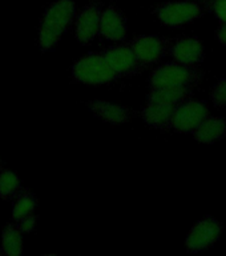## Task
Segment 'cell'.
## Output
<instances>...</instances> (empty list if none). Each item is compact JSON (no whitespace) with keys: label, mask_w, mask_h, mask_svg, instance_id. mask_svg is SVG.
Listing matches in <instances>:
<instances>
[{"label":"cell","mask_w":226,"mask_h":256,"mask_svg":"<svg viewBox=\"0 0 226 256\" xmlns=\"http://www.w3.org/2000/svg\"><path fill=\"white\" fill-rule=\"evenodd\" d=\"M76 7L73 0H53L44 14L39 32L40 50L49 51L59 43L61 36L75 18Z\"/></svg>","instance_id":"1"},{"label":"cell","mask_w":226,"mask_h":256,"mask_svg":"<svg viewBox=\"0 0 226 256\" xmlns=\"http://www.w3.org/2000/svg\"><path fill=\"white\" fill-rule=\"evenodd\" d=\"M204 72L179 63H167L153 70L151 87H196L203 80Z\"/></svg>","instance_id":"2"},{"label":"cell","mask_w":226,"mask_h":256,"mask_svg":"<svg viewBox=\"0 0 226 256\" xmlns=\"http://www.w3.org/2000/svg\"><path fill=\"white\" fill-rule=\"evenodd\" d=\"M72 78L84 84H105L117 79L101 52H92L77 60L72 67Z\"/></svg>","instance_id":"3"},{"label":"cell","mask_w":226,"mask_h":256,"mask_svg":"<svg viewBox=\"0 0 226 256\" xmlns=\"http://www.w3.org/2000/svg\"><path fill=\"white\" fill-rule=\"evenodd\" d=\"M155 15L168 27H181L184 24L193 23L204 15V7L199 2L181 0V2H165L156 6Z\"/></svg>","instance_id":"4"},{"label":"cell","mask_w":226,"mask_h":256,"mask_svg":"<svg viewBox=\"0 0 226 256\" xmlns=\"http://www.w3.org/2000/svg\"><path fill=\"white\" fill-rule=\"evenodd\" d=\"M101 54H103L104 59L109 68L115 72L117 79L127 78V76H135L145 68V66L136 56L135 51L132 50L129 43L113 46V47L104 50Z\"/></svg>","instance_id":"5"},{"label":"cell","mask_w":226,"mask_h":256,"mask_svg":"<svg viewBox=\"0 0 226 256\" xmlns=\"http://www.w3.org/2000/svg\"><path fill=\"white\" fill-rule=\"evenodd\" d=\"M224 223L221 220L213 218H205L200 220L188 232L185 246L189 252H201L211 248L213 244L217 243L220 236L224 231Z\"/></svg>","instance_id":"6"},{"label":"cell","mask_w":226,"mask_h":256,"mask_svg":"<svg viewBox=\"0 0 226 256\" xmlns=\"http://www.w3.org/2000/svg\"><path fill=\"white\" fill-rule=\"evenodd\" d=\"M208 116L209 110L207 104L200 100L188 99L176 107L172 128L179 134H188L193 131Z\"/></svg>","instance_id":"7"},{"label":"cell","mask_w":226,"mask_h":256,"mask_svg":"<svg viewBox=\"0 0 226 256\" xmlns=\"http://www.w3.org/2000/svg\"><path fill=\"white\" fill-rule=\"evenodd\" d=\"M129 44L140 62L147 67L152 63H157L161 58L167 55L173 44V40L157 38V36L141 35L133 38Z\"/></svg>","instance_id":"8"},{"label":"cell","mask_w":226,"mask_h":256,"mask_svg":"<svg viewBox=\"0 0 226 256\" xmlns=\"http://www.w3.org/2000/svg\"><path fill=\"white\" fill-rule=\"evenodd\" d=\"M101 3L93 2L84 7L76 19V39L81 44H88L99 32Z\"/></svg>","instance_id":"9"},{"label":"cell","mask_w":226,"mask_h":256,"mask_svg":"<svg viewBox=\"0 0 226 256\" xmlns=\"http://www.w3.org/2000/svg\"><path fill=\"white\" fill-rule=\"evenodd\" d=\"M169 54L176 63L187 67H195L204 60V44L195 38H184L176 40L171 46Z\"/></svg>","instance_id":"10"},{"label":"cell","mask_w":226,"mask_h":256,"mask_svg":"<svg viewBox=\"0 0 226 256\" xmlns=\"http://www.w3.org/2000/svg\"><path fill=\"white\" fill-rule=\"evenodd\" d=\"M99 32L105 39L124 42L127 38V26L121 11L113 6H108L104 11H101Z\"/></svg>","instance_id":"11"},{"label":"cell","mask_w":226,"mask_h":256,"mask_svg":"<svg viewBox=\"0 0 226 256\" xmlns=\"http://www.w3.org/2000/svg\"><path fill=\"white\" fill-rule=\"evenodd\" d=\"M176 107L177 106L148 102L147 106L141 111V116L144 122L149 124L151 127L165 131L172 128V120H173Z\"/></svg>","instance_id":"12"},{"label":"cell","mask_w":226,"mask_h":256,"mask_svg":"<svg viewBox=\"0 0 226 256\" xmlns=\"http://www.w3.org/2000/svg\"><path fill=\"white\" fill-rule=\"evenodd\" d=\"M199 143L212 144L226 135V120L221 116H208L192 131Z\"/></svg>","instance_id":"13"},{"label":"cell","mask_w":226,"mask_h":256,"mask_svg":"<svg viewBox=\"0 0 226 256\" xmlns=\"http://www.w3.org/2000/svg\"><path fill=\"white\" fill-rule=\"evenodd\" d=\"M88 106L97 118L112 124L129 122L135 115V112L129 108L119 106V104L109 103V102H104V100H93V102H89Z\"/></svg>","instance_id":"14"},{"label":"cell","mask_w":226,"mask_h":256,"mask_svg":"<svg viewBox=\"0 0 226 256\" xmlns=\"http://www.w3.org/2000/svg\"><path fill=\"white\" fill-rule=\"evenodd\" d=\"M191 87H151L148 94V102L179 106L185 100L191 99Z\"/></svg>","instance_id":"15"},{"label":"cell","mask_w":226,"mask_h":256,"mask_svg":"<svg viewBox=\"0 0 226 256\" xmlns=\"http://www.w3.org/2000/svg\"><path fill=\"white\" fill-rule=\"evenodd\" d=\"M1 250L4 255H21L23 254V240L20 230L15 224H7L1 238Z\"/></svg>","instance_id":"16"},{"label":"cell","mask_w":226,"mask_h":256,"mask_svg":"<svg viewBox=\"0 0 226 256\" xmlns=\"http://www.w3.org/2000/svg\"><path fill=\"white\" fill-rule=\"evenodd\" d=\"M21 183L15 172L1 170L0 171V198L4 200L16 199L21 191Z\"/></svg>","instance_id":"17"},{"label":"cell","mask_w":226,"mask_h":256,"mask_svg":"<svg viewBox=\"0 0 226 256\" xmlns=\"http://www.w3.org/2000/svg\"><path fill=\"white\" fill-rule=\"evenodd\" d=\"M37 207V199L33 195V192L29 190H21L20 194L16 196V203L12 211V218L15 222L20 220L21 218L33 214Z\"/></svg>","instance_id":"18"},{"label":"cell","mask_w":226,"mask_h":256,"mask_svg":"<svg viewBox=\"0 0 226 256\" xmlns=\"http://www.w3.org/2000/svg\"><path fill=\"white\" fill-rule=\"evenodd\" d=\"M199 3L204 8L213 12V15L221 23L226 24V0H199Z\"/></svg>","instance_id":"19"},{"label":"cell","mask_w":226,"mask_h":256,"mask_svg":"<svg viewBox=\"0 0 226 256\" xmlns=\"http://www.w3.org/2000/svg\"><path fill=\"white\" fill-rule=\"evenodd\" d=\"M211 100L217 108H226V79H220L211 91Z\"/></svg>","instance_id":"20"},{"label":"cell","mask_w":226,"mask_h":256,"mask_svg":"<svg viewBox=\"0 0 226 256\" xmlns=\"http://www.w3.org/2000/svg\"><path fill=\"white\" fill-rule=\"evenodd\" d=\"M16 223H17L16 226H17V228L20 230V232H32L33 231V228H35L36 216L33 215V214H31V215L24 216V218H21L20 220H17Z\"/></svg>","instance_id":"21"},{"label":"cell","mask_w":226,"mask_h":256,"mask_svg":"<svg viewBox=\"0 0 226 256\" xmlns=\"http://www.w3.org/2000/svg\"><path fill=\"white\" fill-rule=\"evenodd\" d=\"M216 38H217V40H219L220 43L226 47V24L223 23L221 27L217 28V31H216Z\"/></svg>","instance_id":"22"},{"label":"cell","mask_w":226,"mask_h":256,"mask_svg":"<svg viewBox=\"0 0 226 256\" xmlns=\"http://www.w3.org/2000/svg\"><path fill=\"white\" fill-rule=\"evenodd\" d=\"M3 170V167H1V160H0V171Z\"/></svg>","instance_id":"23"},{"label":"cell","mask_w":226,"mask_h":256,"mask_svg":"<svg viewBox=\"0 0 226 256\" xmlns=\"http://www.w3.org/2000/svg\"><path fill=\"white\" fill-rule=\"evenodd\" d=\"M0 255H4V252H3V250H0Z\"/></svg>","instance_id":"24"}]
</instances>
